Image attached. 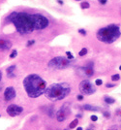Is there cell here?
<instances>
[{"mask_svg": "<svg viewBox=\"0 0 121 130\" xmlns=\"http://www.w3.org/2000/svg\"><path fill=\"white\" fill-rule=\"evenodd\" d=\"M8 22H11L18 33L28 34L35 30L32 15L25 12H13L7 18Z\"/></svg>", "mask_w": 121, "mask_h": 130, "instance_id": "obj_1", "label": "cell"}, {"mask_svg": "<svg viewBox=\"0 0 121 130\" xmlns=\"http://www.w3.org/2000/svg\"><path fill=\"white\" fill-rule=\"evenodd\" d=\"M23 87L30 98H37L45 93L47 84L39 75H28L23 80Z\"/></svg>", "mask_w": 121, "mask_h": 130, "instance_id": "obj_2", "label": "cell"}, {"mask_svg": "<svg viewBox=\"0 0 121 130\" xmlns=\"http://www.w3.org/2000/svg\"><path fill=\"white\" fill-rule=\"evenodd\" d=\"M71 92V86L67 83L52 84L47 87L45 95L50 101H60L66 98Z\"/></svg>", "mask_w": 121, "mask_h": 130, "instance_id": "obj_3", "label": "cell"}, {"mask_svg": "<svg viewBox=\"0 0 121 130\" xmlns=\"http://www.w3.org/2000/svg\"><path fill=\"white\" fill-rule=\"evenodd\" d=\"M121 32L117 24H110L98 30L97 39L106 44H112L120 37Z\"/></svg>", "mask_w": 121, "mask_h": 130, "instance_id": "obj_4", "label": "cell"}, {"mask_svg": "<svg viewBox=\"0 0 121 130\" xmlns=\"http://www.w3.org/2000/svg\"><path fill=\"white\" fill-rule=\"evenodd\" d=\"M70 65H71V60H69L68 58L63 56L54 57L48 62V67L54 69H65Z\"/></svg>", "mask_w": 121, "mask_h": 130, "instance_id": "obj_5", "label": "cell"}, {"mask_svg": "<svg viewBox=\"0 0 121 130\" xmlns=\"http://www.w3.org/2000/svg\"><path fill=\"white\" fill-rule=\"evenodd\" d=\"M32 18H33V22H34V27H35V29H37V30L45 29L49 24L48 19L41 14H33Z\"/></svg>", "mask_w": 121, "mask_h": 130, "instance_id": "obj_6", "label": "cell"}, {"mask_svg": "<svg viewBox=\"0 0 121 130\" xmlns=\"http://www.w3.org/2000/svg\"><path fill=\"white\" fill-rule=\"evenodd\" d=\"M79 91L85 95H91L96 91V88L89 81L84 80L79 84Z\"/></svg>", "mask_w": 121, "mask_h": 130, "instance_id": "obj_7", "label": "cell"}, {"mask_svg": "<svg viewBox=\"0 0 121 130\" xmlns=\"http://www.w3.org/2000/svg\"><path fill=\"white\" fill-rule=\"evenodd\" d=\"M71 114V111H70V107L68 105V103L64 104L61 108L58 110V112L56 113V119L59 122L64 121L65 119L68 117V116Z\"/></svg>", "mask_w": 121, "mask_h": 130, "instance_id": "obj_8", "label": "cell"}, {"mask_svg": "<svg viewBox=\"0 0 121 130\" xmlns=\"http://www.w3.org/2000/svg\"><path fill=\"white\" fill-rule=\"evenodd\" d=\"M7 114L12 117H17L19 116L22 112H23V108L21 107V106H17L16 104H11L9 105L8 108H7Z\"/></svg>", "mask_w": 121, "mask_h": 130, "instance_id": "obj_9", "label": "cell"}, {"mask_svg": "<svg viewBox=\"0 0 121 130\" xmlns=\"http://www.w3.org/2000/svg\"><path fill=\"white\" fill-rule=\"evenodd\" d=\"M78 72L80 76H84V77H92L94 74V70L92 67V64L86 65L84 67H80L78 69Z\"/></svg>", "mask_w": 121, "mask_h": 130, "instance_id": "obj_10", "label": "cell"}, {"mask_svg": "<svg viewBox=\"0 0 121 130\" xmlns=\"http://www.w3.org/2000/svg\"><path fill=\"white\" fill-rule=\"evenodd\" d=\"M17 95V92H16V89L13 87V86H9L5 89L4 91V99L6 101H11L13 100Z\"/></svg>", "mask_w": 121, "mask_h": 130, "instance_id": "obj_11", "label": "cell"}, {"mask_svg": "<svg viewBox=\"0 0 121 130\" xmlns=\"http://www.w3.org/2000/svg\"><path fill=\"white\" fill-rule=\"evenodd\" d=\"M12 48V42L9 40L0 38V51H7Z\"/></svg>", "mask_w": 121, "mask_h": 130, "instance_id": "obj_12", "label": "cell"}, {"mask_svg": "<svg viewBox=\"0 0 121 130\" xmlns=\"http://www.w3.org/2000/svg\"><path fill=\"white\" fill-rule=\"evenodd\" d=\"M17 66L16 65H11V66H9L7 68V76L9 78H15L16 77V74H15V70H16Z\"/></svg>", "mask_w": 121, "mask_h": 130, "instance_id": "obj_13", "label": "cell"}, {"mask_svg": "<svg viewBox=\"0 0 121 130\" xmlns=\"http://www.w3.org/2000/svg\"><path fill=\"white\" fill-rule=\"evenodd\" d=\"M83 108L86 110V111H93V112H97L98 111V108L95 107V106H92V105H90V104H85L83 106Z\"/></svg>", "mask_w": 121, "mask_h": 130, "instance_id": "obj_14", "label": "cell"}, {"mask_svg": "<svg viewBox=\"0 0 121 130\" xmlns=\"http://www.w3.org/2000/svg\"><path fill=\"white\" fill-rule=\"evenodd\" d=\"M104 100H105V102H106L107 104H113L114 101H115L113 98H110V97H108V96H106V97L104 98Z\"/></svg>", "mask_w": 121, "mask_h": 130, "instance_id": "obj_15", "label": "cell"}, {"mask_svg": "<svg viewBox=\"0 0 121 130\" xmlns=\"http://www.w3.org/2000/svg\"><path fill=\"white\" fill-rule=\"evenodd\" d=\"M78 118H76V119H74V121L69 124V127L71 128V129H73V128H75L77 125H78Z\"/></svg>", "mask_w": 121, "mask_h": 130, "instance_id": "obj_16", "label": "cell"}, {"mask_svg": "<svg viewBox=\"0 0 121 130\" xmlns=\"http://www.w3.org/2000/svg\"><path fill=\"white\" fill-rule=\"evenodd\" d=\"M80 8H82V9H89L90 8V4L88 2H86V1H83V2L80 3Z\"/></svg>", "mask_w": 121, "mask_h": 130, "instance_id": "obj_17", "label": "cell"}, {"mask_svg": "<svg viewBox=\"0 0 121 130\" xmlns=\"http://www.w3.org/2000/svg\"><path fill=\"white\" fill-rule=\"evenodd\" d=\"M86 54H87V49H86V48H83V49H82L79 51L78 55H79V56H84Z\"/></svg>", "mask_w": 121, "mask_h": 130, "instance_id": "obj_18", "label": "cell"}, {"mask_svg": "<svg viewBox=\"0 0 121 130\" xmlns=\"http://www.w3.org/2000/svg\"><path fill=\"white\" fill-rule=\"evenodd\" d=\"M66 54H67V58L69 59V60H73V59H74V55L72 54V53L66 52Z\"/></svg>", "mask_w": 121, "mask_h": 130, "instance_id": "obj_19", "label": "cell"}, {"mask_svg": "<svg viewBox=\"0 0 121 130\" xmlns=\"http://www.w3.org/2000/svg\"><path fill=\"white\" fill-rule=\"evenodd\" d=\"M120 79V76L118 75V74H115V75H112V80L113 82H116V81H118V80Z\"/></svg>", "mask_w": 121, "mask_h": 130, "instance_id": "obj_20", "label": "cell"}, {"mask_svg": "<svg viewBox=\"0 0 121 130\" xmlns=\"http://www.w3.org/2000/svg\"><path fill=\"white\" fill-rule=\"evenodd\" d=\"M102 84H103V81L101 79H97L96 81H95V85H97V86H100V85H102Z\"/></svg>", "mask_w": 121, "mask_h": 130, "instance_id": "obj_21", "label": "cell"}, {"mask_svg": "<svg viewBox=\"0 0 121 130\" xmlns=\"http://www.w3.org/2000/svg\"><path fill=\"white\" fill-rule=\"evenodd\" d=\"M17 55V52L16 51V49H14V51L11 53V54H10V57H11V58H15Z\"/></svg>", "mask_w": 121, "mask_h": 130, "instance_id": "obj_22", "label": "cell"}, {"mask_svg": "<svg viewBox=\"0 0 121 130\" xmlns=\"http://www.w3.org/2000/svg\"><path fill=\"white\" fill-rule=\"evenodd\" d=\"M78 33H79V34H82V35H83V36H85L87 32H86V30H85V29L80 28V29H78Z\"/></svg>", "mask_w": 121, "mask_h": 130, "instance_id": "obj_23", "label": "cell"}, {"mask_svg": "<svg viewBox=\"0 0 121 130\" xmlns=\"http://www.w3.org/2000/svg\"><path fill=\"white\" fill-rule=\"evenodd\" d=\"M34 44H35V40H29V41L27 42V44H26V47H30V46H32Z\"/></svg>", "mask_w": 121, "mask_h": 130, "instance_id": "obj_24", "label": "cell"}, {"mask_svg": "<svg viewBox=\"0 0 121 130\" xmlns=\"http://www.w3.org/2000/svg\"><path fill=\"white\" fill-rule=\"evenodd\" d=\"M90 118H91V121H97V119H98V117L97 116H91V117H90Z\"/></svg>", "mask_w": 121, "mask_h": 130, "instance_id": "obj_25", "label": "cell"}, {"mask_svg": "<svg viewBox=\"0 0 121 130\" xmlns=\"http://www.w3.org/2000/svg\"><path fill=\"white\" fill-rule=\"evenodd\" d=\"M98 1L101 3V4H103V5H105L106 3H107V1H108V0H98Z\"/></svg>", "mask_w": 121, "mask_h": 130, "instance_id": "obj_26", "label": "cell"}, {"mask_svg": "<svg viewBox=\"0 0 121 130\" xmlns=\"http://www.w3.org/2000/svg\"><path fill=\"white\" fill-rule=\"evenodd\" d=\"M77 99L79 100V101H82V100L83 99V96H82V95H78V96H77Z\"/></svg>", "mask_w": 121, "mask_h": 130, "instance_id": "obj_27", "label": "cell"}, {"mask_svg": "<svg viewBox=\"0 0 121 130\" xmlns=\"http://www.w3.org/2000/svg\"><path fill=\"white\" fill-rule=\"evenodd\" d=\"M106 86H107V87H113L114 85H113V84H108H108L106 85Z\"/></svg>", "mask_w": 121, "mask_h": 130, "instance_id": "obj_28", "label": "cell"}, {"mask_svg": "<svg viewBox=\"0 0 121 130\" xmlns=\"http://www.w3.org/2000/svg\"><path fill=\"white\" fill-rule=\"evenodd\" d=\"M57 2H58L60 5H63V1H62V0H57Z\"/></svg>", "mask_w": 121, "mask_h": 130, "instance_id": "obj_29", "label": "cell"}, {"mask_svg": "<svg viewBox=\"0 0 121 130\" xmlns=\"http://www.w3.org/2000/svg\"><path fill=\"white\" fill-rule=\"evenodd\" d=\"M104 115H105L106 117H109V113L108 114V113H105V112H104Z\"/></svg>", "mask_w": 121, "mask_h": 130, "instance_id": "obj_30", "label": "cell"}, {"mask_svg": "<svg viewBox=\"0 0 121 130\" xmlns=\"http://www.w3.org/2000/svg\"><path fill=\"white\" fill-rule=\"evenodd\" d=\"M1 79H2V72L0 71V81H1Z\"/></svg>", "mask_w": 121, "mask_h": 130, "instance_id": "obj_31", "label": "cell"}, {"mask_svg": "<svg viewBox=\"0 0 121 130\" xmlns=\"http://www.w3.org/2000/svg\"><path fill=\"white\" fill-rule=\"evenodd\" d=\"M110 130H117V129L115 128V126H112V129H110Z\"/></svg>", "mask_w": 121, "mask_h": 130, "instance_id": "obj_32", "label": "cell"}, {"mask_svg": "<svg viewBox=\"0 0 121 130\" xmlns=\"http://www.w3.org/2000/svg\"><path fill=\"white\" fill-rule=\"evenodd\" d=\"M77 130H82V127H78Z\"/></svg>", "mask_w": 121, "mask_h": 130, "instance_id": "obj_33", "label": "cell"}, {"mask_svg": "<svg viewBox=\"0 0 121 130\" xmlns=\"http://www.w3.org/2000/svg\"><path fill=\"white\" fill-rule=\"evenodd\" d=\"M1 90H2V85H0V91H1Z\"/></svg>", "mask_w": 121, "mask_h": 130, "instance_id": "obj_34", "label": "cell"}, {"mask_svg": "<svg viewBox=\"0 0 121 130\" xmlns=\"http://www.w3.org/2000/svg\"><path fill=\"white\" fill-rule=\"evenodd\" d=\"M119 70H120V71H121V65L119 66Z\"/></svg>", "mask_w": 121, "mask_h": 130, "instance_id": "obj_35", "label": "cell"}, {"mask_svg": "<svg viewBox=\"0 0 121 130\" xmlns=\"http://www.w3.org/2000/svg\"><path fill=\"white\" fill-rule=\"evenodd\" d=\"M76 1H79V0H76Z\"/></svg>", "mask_w": 121, "mask_h": 130, "instance_id": "obj_36", "label": "cell"}]
</instances>
